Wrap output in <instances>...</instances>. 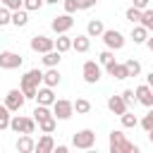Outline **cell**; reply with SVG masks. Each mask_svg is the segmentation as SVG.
<instances>
[{"mask_svg": "<svg viewBox=\"0 0 153 153\" xmlns=\"http://www.w3.org/2000/svg\"><path fill=\"white\" fill-rule=\"evenodd\" d=\"M108 146H110V153H139V146L131 143L120 129H112V131H110Z\"/></svg>", "mask_w": 153, "mask_h": 153, "instance_id": "6da1fadb", "label": "cell"}, {"mask_svg": "<svg viewBox=\"0 0 153 153\" xmlns=\"http://www.w3.org/2000/svg\"><path fill=\"white\" fill-rule=\"evenodd\" d=\"M22 65H24V57L19 53H14V50H0V69L12 72V69H19Z\"/></svg>", "mask_w": 153, "mask_h": 153, "instance_id": "52a82bcc", "label": "cell"}, {"mask_svg": "<svg viewBox=\"0 0 153 153\" xmlns=\"http://www.w3.org/2000/svg\"><path fill=\"white\" fill-rule=\"evenodd\" d=\"M24 103H26V98H24V93L19 91V88H10L7 93H5V108L10 110V112H19L22 108H24Z\"/></svg>", "mask_w": 153, "mask_h": 153, "instance_id": "ba28073f", "label": "cell"}, {"mask_svg": "<svg viewBox=\"0 0 153 153\" xmlns=\"http://www.w3.org/2000/svg\"><path fill=\"white\" fill-rule=\"evenodd\" d=\"M62 5H65V12H67V14H74V12L79 10V2H76V0H62Z\"/></svg>", "mask_w": 153, "mask_h": 153, "instance_id": "f35d334b", "label": "cell"}, {"mask_svg": "<svg viewBox=\"0 0 153 153\" xmlns=\"http://www.w3.org/2000/svg\"><path fill=\"white\" fill-rule=\"evenodd\" d=\"M72 26H74V19H72V14H67V12L53 17V22H50V29H53L55 33H67Z\"/></svg>", "mask_w": 153, "mask_h": 153, "instance_id": "9c48e42d", "label": "cell"}, {"mask_svg": "<svg viewBox=\"0 0 153 153\" xmlns=\"http://www.w3.org/2000/svg\"><path fill=\"white\" fill-rule=\"evenodd\" d=\"M43 2H45V5H57L60 0H43Z\"/></svg>", "mask_w": 153, "mask_h": 153, "instance_id": "ee69618b", "label": "cell"}, {"mask_svg": "<svg viewBox=\"0 0 153 153\" xmlns=\"http://www.w3.org/2000/svg\"><path fill=\"white\" fill-rule=\"evenodd\" d=\"M76 2H79V10H91L98 0H76Z\"/></svg>", "mask_w": 153, "mask_h": 153, "instance_id": "60d3db41", "label": "cell"}, {"mask_svg": "<svg viewBox=\"0 0 153 153\" xmlns=\"http://www.w3.org/2000/svg\"><path fill=\"white\" fill-rule=\"evenodd\" d=\"M53 151H57V153H67V146H65V143H62V146H55V148H53Z\"/></svg>", "mask_w": 153, "mask_h": 153, "instance_id": "7bdbcfd3", "label": "cell"}, {"mask_svg": "<svg viewBox=\"0 0 153 153\" xmlns=\"http://www.w3.org/2000/svg\"><path fill=\"white\" fill-rule=\"evenodd\" d=\"M29 45H31V50H33V53H41V55L55 48V45H53V38H48V36H43V33H36V36L31 38V43H29Z\"/></svg>", "mask_w": 153, "mask_h": 153, "instance_id": "8fae6325", "label": "cell"}, {"mask_svg": "<svg viewBox=\"0 0 153 153\" xmlns=\"http://www.w3.org/2000/svg\"><path fill=\"white\" fill-rule=\"evenodd\" d=\"M33 139H31V134H22L19 139H17V143H14V148L19 151V153H31L33 151Z\"/></svg>", "mask_w": 153, "mask_h": 153, "instance_id": "ffe728a7", "label": "cell"}, {"mask_svg": "<svg viewBox=\"0 0 153 153\" xmlns=\"http://www.w3.org/2000/svg\"><path fill=\"white\" fill-rule=\"evenodd\" d=\"M134 96H136V103H141L143 108L153 105V88H151V84H139L134 88Z\"/></svg>", "mask_w": 153, "mask_h": 153, "instance_id": "30bf717a", "label": "cell"}, {"mask_svg": "<svg viewBox=\"0 0 153 153\" xmlns=\"http://www.w3.org/2000/svg\"><path fill=\"white\" fill-rule=\"evenodd\" d=\"M108 110H110L112 115H117V117H120V115H122L124 110H129V108L124 105V100H122L120 96H110V98H108Z\"/></svg>", "mask_w": 153, "mask_h": 153, "instance_id": "d6986e66", "label": "cell"}, {"mask_svg": "<svg viewBox=\"0 0 153 153\" xmlns=\"http://www.w3.org/2000/svg\"><path fill=\"white\" fill-rule=\"evenodd\" d=\"M100 38H103V43H105V48H108V50H122V48H124V43H127L124 33H122L120 29H103Z\"/></svg>", "mask_w": 153, "mask_h": 153, "instance_id": "3957f363", "label": "cell"}, {"mask_svg": "<svg viewBox=\"0 0 153 153\" xmlns=\"http://www.w3.org/2000/svg\"><path fill=\"white\" fill-rule=\"evenodd\" d=\"M103 29H105V24H103L100 19H91V22L86 24V36H88V38H100Z\"/></svg>", "mask_w": 153, "mask_h": 153, "instance_id": "44dd1931", "label": "cell"}, {"mask_svg": "<svg viewBox=\"0 0 153 153\" xmlns=\"http://www.w3.org/2000/svg\"><path fill=\"white\" fill-rule=\"evenodd\" d=\"M41 60H43V65H45V67H57V65H60V60H62V53H57V50L53 48V50L43 53V57H41Z\"/></svg>", "mask_w": 153, "mask_h": 153, "instance_id": "603a6c76", "label": "cell"}, {"mask_svg": "<svg viewBox=\"0 0 153 153\" xmlns=\"http://www.w3.org/2000/svg\"><path fill=\"white\" fill-rule=\"evenodd\" d=\"M139 24L143 26V29H153V10L151 7H146V10H141V19H139Z\"/></svg>", "mask_w": 153, "mask_h": 153, "instance_id": "83f0119b", "label": "cell"}, {"mask_svg": "<svg viewBox=\"0 0 153 153\" xmlns=\"http://www.w3.org/2000/svg\"><path fill=\"white\" fill-rule=\"evenodd\" d=\"M72 146L74 148H81V151H88L96 146V131L93 129H79L74 136H72Z\"/></svg>", "mask_w": 153, "mask_h": 153, "instance_id": "277c9868", "label": "cell"}, {"mask_svg": "<svg viewBox=\"0 0 153 153\" xmlns=\"http://www.w3.org/2000/svg\"><path fill=\"white\" fill-rule=\"evenodd\" d=\"M55 127H57V120H55V117H48V120L38 122V129H41V134H53V131H55Z\"/></svg>", "mask_w": 153, "mask_h": 153, "instance_id": "f546056e", "label": "cell"}, {"mask_svg": "<svg viewBox=\"0 0 153 153\" xmlns=\"http://www.w3.org/2000/svg\"><path fill=\"white\" fill-rule=\"evenodd\" d=\"M141 127H143V131H146V134H148V131H153V112H146V115H143Z\"/></svg>", "mask_w": 153, "mask_h": 153, "instance_id": "d590c367", "label": "cell"}, {"mask_svg": "<svg viewBox=\"0 0 153 153\" xmlns=\"http://www.w3.org/2000/svg\"><path fill=\"white\" fill-rule=\"evenodd\" d=\"M53 148H55L53 134H43V136L33 143V151H38V153H53Z\"/></svg>", "mask_w": 153, "mask_h": 153, "instance_id": "9a60e30c", "label": "cell"}, {"mask_svg": "<svg viewBox=\"0 0 153 153\" xmlns=\"http://www.w3.org/2000/svg\"><path fill=\"white\" fill-rule=\"evenodd\" d=\"M53 45H55V50L57 53H67V50H72V38L67 36V33H57V38H53Z\"/></svg>", "mask_w": 153, "mask_h": 153, "instance_id": "e0dca14e", "label": "cell"}, {"mask_svg": "<svg viewBox=\"0 0 153 153\" xmlns=\"http://www.w3.org/2000/svg\"><path fill=\"white\" fill-rule=\"evenodd\" d=\"M50 110H53V117L55 120H69L72 115H74V108H72V100H67V98H55L53 100V105H50Z\"/></svg>", "mask_w": 153, "mask_h": 153, "instance_id": "5b68a950", "label": "cell"}, {"mask_svg": "<svg viewBox=\"0 0 153 153\" xmlns=\"http://www.w3.org/2000/svg\"><path fill=\"white\" fill-rule=\"evenodd\" d=\"M41 76H43L41 69H29V72H24L22 84H19V91L24 93L26 100H33V98H36V88L41 86Z\"/></svg>", "mask_w": 153, "mask_h": 153, "instance_id": "7a4b0ae2", "label": "cell"}, {"mask_svg": "<svg viewBox=\"0 0 153 153\" xmlns=\"http://www.w3.org/2000/svg\"><path fill=\"white\" fill-rule=\"evenodd\" d=\"M105 69H108V74L110 76H115V79H129V74H127V67H124V62H110V65H105Z\"/></svg>", "mask_w": 153, "mask_h": 153, "instance_id": "4fadbf2b", "label": "cell"}, {"mask_svg": "<svg viewBox=\"0 0 153 153\" xmlns=\"http://www.w3.org/2000/svg\"><path fill=\"white\" fill-rule=\"evenodd\" d=\"M48 117H53L50 105H36V108H33V120H36V122H43V120H48Z\"/></svg>", "mask_w": 153, "mask_h": 153, "instance_id": "484cf974", "label": "cell"}, {"mask_svg": "<svg viewBox=\"0 0 153 153\" xmlns=\"http://www.w3.org/2000/svg\"><path fill=\"white\" fill-rule=\"evenodd\" d=\"M0 2H2L7 10H19V7H22V0H0Z\"/></svg>", "mask_w": 153, "mask_h": 153, "instance_id": "ab89813d", "label": "cell"}, {"mask_svg": "<svg viewBox=\"0 0 153 153\" xmlns=\"http://www.w3.org/2000/svg\"><path fill=\"white\" fill-rule=\"evenodd\" d=\"M88 48H91V38H88L86 33H79L76 38H72V50H76V53H88Z\"/></svg>", "mask_w": 153, "mask_h": 153, "instance_id": "ac0fdd59", "label": "cell"}, {"mask_svg": "<svg viewBox=\"0 0 153 153\" xmlns=\"http://www.w3.org/2000/svg\"><path fill=\"white\" fill-rule=\"evenodd\" d=\"M81 76H84L86 84H98L100 76H103V69H100V65L96 60H86L81 65Z\"/></svg>", "mask_w": 153, "mask_h": 153, "instance_id": "8992f818", "label": "cell"}, {"mask_svg": "<svg viewBox=\"0 0 153 153\" xmlns=\"http://www.w3.org/2000/svg\"><path fill=\"white\" fill-rule=\"evenodd\" d=\"M120 122H122V127H124V129H134V127L139 124V117H136L134 112H129V110H124V112L120 115Z\"/></svg>", "mask_w": 153, "mask_h": 153, "instance_id": "d4e9b609", "label": "cell"}, {"mask_svg": "<svg viewBox=\"0 0 153 153\" xmlns=\"http://www.w3.org/2000/svg\"><path fill=\"white\" fill-rule=\"evenodd\" d=\"M124 17H127V22H131V24H139V19H141V10H136V7L131 5V7H127Z\"/></svg>", "mask_w": 153, "mask_h": 153, "instance_id": "d6a6232c", "label": "cell"}, {"mask_svg": "<svg viewBox=\"0 0 153 153\" xmlns=\"http://www.w3.org/2000/svg\"><path fill=\"white\" fill-rule=\"evenodd\" d=\"M146 38H148V29H143L141 24H131V41L136 45H143Z\"/></svg>", "mask_w": 153, "mask_h": 153, "instance_id": "7402d4cb", "label": "cell"}, {"mask_svg": "<svg viewBox=\"0 0 153 153\" xmlns=\"http://www.w3.org/2000/svg\"><path fill=\"white\" fill-rule=\"evenodd\" d=\"M10 14H12V10H7L5 5H0V26H7L10 24Z\"/></svg>", "mask_w": 153, "mask_h": 153, "instance_id": "8d00e7d4", "label": "cell"}, {"mask_svg": "<svg viewBox=\"0 0 153 153\" xmlns=\"http://www.w3.org/2000/svg\"><path fill=\"white\" fill-rule=\"evenodd\" d=\"M72 108H74L76 115H86V112H91V100L88 98H76V100H72Z\"/></svg>", "mask_w": 153, "mask_h": 153, "instance_id": "cb8c5ba5", "label": "cell"}, {"mask_svg": "<svg viewBox=\"0 0 153 153\" xmlns=\"http://www.w3.org/2000/svg\"><path fill=\"white\" fill-rule=\"evenodd\" d=\"M43 5H45L43 0H22V7H24L26 12H38Z\"/></svg>", "mask_w": 153, "mask_h": 153, "instance_id": "1f68e13d", "label": "cell"}, {"mask_svg": "<svg viewBox=\"0 0 153 153\" xmlns=\"http://www.w3.org/2000/svg\"><path fill=\"white\" fill-rule=\"evenodd\" d=\"M10 115H12V112H10L5 105H0V131L10 127Z\"/></svg>", "mask_w": 153, "mask_h": 153, "instance_id": "e575fe53", "label": "cell"}, {"mask_svg": "<svg viewBox=\"0 0 153 153\" xmlns=\"http://www.w3.org/2000/svg\"><path fill=\"white\" fill-rule=\"evenodd\" d=\"M124 67H127V74H129V76H139V74H141V62L134 60V57L124 60Z\"/></svg>", "mask_w": 153, "mask_h": 153, "instance_id": "f1b7e54d", "label": "cell"}, {"mask_svg": "<svg viewBox=\"0 0 153 153\" xmlns=\"http://www.w3.org/2000/svg\"><path fill=\"white\" fill-rule=\"evenodd\" d=\"M38 105H53V100H55V93H53V88L50 86H43V88H36V98H33Z\"/></svg>", "mask_w": 153, "mask_h": 153, "instance_id": "5bb4252c", "label": "cell"}, {"mask_svg": "<svg viewBox=\"0 0 153 153\" xmlns=\"http://www.w3.org/2000/svg\"><path fill=\"white\" fill-rule=\"evenodd\" d=\"M14 134H24V117L22 115H10V127Z\"/></svg>", "mask_w": 153, "mask_h": 153, "instance_id": "4316f807", "label": "cell"}, {"mask_svg": "<svg viewBox=\"0 0 153 153\" xmlns=\"http://www.w3.org/2000/svg\"><path fill=\"white\" fill-rule=\"evenodd\" d=\"M36 131V120L33 117H24V134H33Z\"/></svg>", "mask_w": 153, "mask_h": 153, "instance_id": "74e56055", "label": "cell"}, {"mask_svg": "<svg viewBox=\"0 0 153 153\" xmlns=\"http://www.w3.org/2000/svg\"><path fill=\"white\" fill-rule=\"evenodd\" d=\"M10 24H14L17 29L26 26V24H29V12H26L24 7H19V10H12V14H10Z\"/></svg>", "mask_w": 153, "mask_h": 153, "instance_id": "2e32d148", "label": "cell"}, {"mask_svg": "<svg viewBox=\"0 0 153 153\" xmlns=\"http://www.w3.org/2000/svg\"><path fill=\"white\" fill-rule=\"evenodd\" d=\"M60 81H62V76H60L57 67H48V69L43 72V76H41V84H43V86H50V88L60 86Z\"/></svg>", "mask_w": 153, "mask_h": 153, "instance_id": "7c38bea8", "label": "cell"}, {"mask_svg": "<svg viewBox=\"0 0 153 153\" xmlns=\"http://www.w3.org/2000/svg\"><path fill=\"white\" fill-rule=\"evenodd\" d=\"M134 7L136 10H146V7H151V0H134Z\"/></svg>", "mask_w": 153, "mask_h": 153, "instance_id": "b9f144b4", "label": "cell"}, {"mask_svg": "<svg viewBox=\"0 0 153 153\" xmlns=\"http://www.w3.org/2000/svg\"><path fill=\"white\" fill-rule=\"evenodd\" d=\"M112 60H115V50H108V48H105V50L98 55V65H103V67H105V65H110Z\"/></svg>", "mask_w": 153, "mask_h": 153, "instance_id": "836d02e7", "label": "cell"}, {"mask_svg": "<svg viewBox=\"0 0 153 153\" xmlns=\"http://www.w3.org/2000/svg\"><path fill=\"white\" fill-rule=\"evenodd\" d=\"M120 98L124 100V105H127V108L136 105V96H134V88H124V91L120 93Z\"/></svg>", "mask_w": 153, "mask_h": 153, "instance_id": "4dcf8cb0", "label": "cell"}]
</instances>
